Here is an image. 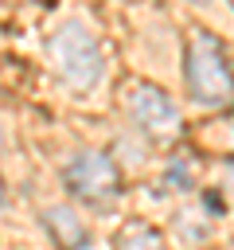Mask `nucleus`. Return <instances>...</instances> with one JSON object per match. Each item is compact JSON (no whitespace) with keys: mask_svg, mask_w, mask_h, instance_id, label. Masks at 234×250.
<instances>
[{"mask_svg":"<svg viewBox=\"0 0 234 250\" xmlns=\"http://www.w3.org/2000/svg\"><path fill=\"white\" fill-rule=\"evenodd\" d=\"M51 59L66 86L90 90L101 82V47L82 23H62L51 35Z\"/></svg>","mask_w":234,"mask_h":250,"instance_id":"f257e3e1","label":"nucleus"},{"mask_svg":"<svg viewBox=\"0 0 234 250\" xmlns=\"http://www.w3.org/2000/svg\"><path fill=\"white\" fill-rule=\"evenodd\" d=\"M187 90L203 105H226L234 98L230 62L211 35H195L187 47Z\"/></svg>","mask_w":234,"mask_h":250,"instance_id":"f03ea898","label":"nucleus"},{"mask_svg":"<svg viewBox=\"0 0 234 250\" xmlns=\"http://www.w3.org/2000/svg\"><path fill=\"white\" fill-rule=\"evenodd\" d=\"M62 180H66L70 195H78V199H86V203H105V199L117 195V168H113V160L101 156V152H78V156L66 164Z\"/></svg>","mask_w":234,"mask_h":250,"instance_id":"7ed1b4c3","label":"nucleus"},{"mask_svg":"<svg viewBox=\"0 0 234 250\" xmlns=\"http://www.w3.org/2000/svg\"><path fill=\"white\" fill-rule=\"evenodd\" d=\"M129 113H133V121H136L144 133H152V137H172V133L179 129V113H176L172 98H168L160 86H148V82L133 86V94H129Z\"/></svg>","mask_w":234,"mask_h":250,"instance_id":"20e7f679","label":"nucleus"},{"mask_svg":"<svg viewBox=\"0 0 234 250\" xmlns=\"http://www.w3.org/2000/svg\"><path fill=\"white\" fill-rule=\"evenodd\" d=\"M47 223H51V230H55V238H58L62 246H78V242H82V223H78L70 211L51 207V211H47Z\"/></svg>","mask_w":234,"mask_h":250,"instance_id":"39448f33","label":"nucleus"},{"mask_svg":"<svg viewBox=\"0 0 234 250\" xmlns=\"http://www.w3.org/2000/svg\"><path fill=\"white\" fill-rule=\"evenodd\" d=\"M117 250H164V238L152 230V227H125L117 234Z\"/></svg>","mask_w":234,"mask_h":250,"instance_id":"423d86ee","label":"nucleus"},{"mask_svg":"<svg viewBox=\"0 0 234 250\" xmlns=\"http://www.w3.org/2000/svg\"><path fill=\"white\" fill-rule=\"evenodd\" d=\"M191 4H211V0H191Z\"/></svg>","mask_w":234,"mask_h":250,"instance_id":"0eeeda50","label":"nucleus"},{"mask_svg":"<svg viewBox=\"0 0 234 250\" xmlns=\"http://www.w3.org/2000/svg\"><path fill=\"white\" fill-rule=\"evenodd\" d=\"M230 4H234V0H230Z\"/></svg>","mask_w":234,"mask_h":250,"instance_id":"6e6552de","label":"nucleus"}]
</instances>
